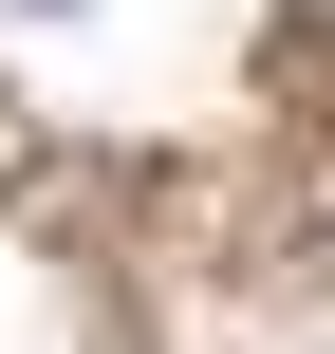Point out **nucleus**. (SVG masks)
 <instances>
[{
  "instance_id": "f257e3e1",
  "label": "nucleus",
  "mask_w": 335,
  "mask_h": 354,
  "mask_svg": "<svg viewBox=\"0 0 335 354\" xmlns=\"http://www.w3.org/2000/svg\"><path fill=\"white\" fill-rule=\"evenodd\" d=\"M19 19H75V0H19Z\"/></svg>"
}]
</instances>
